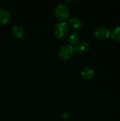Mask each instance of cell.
<instances>
[{
	"mask_svg": "<svg viewBox=\"0 0 120 121\" xmlns=\"http://www.w3.org/2000/svg\"><path fill=\"white\" fill-rule=\"evenodd\" d=\"M54 13L58 20L64 21L69 16V9L66 4L60 3L55 6L54 9Z\"/></svg>",
	"mask_w": 120,
	"mask_h": 121,
	"instance_id": "1",
	"label": "cell"
},
{
	"mask_svg": "<svg viewBox=\"0 0 120 121\" xmlns=\"http://www.w3.org/2000/svg\"><path fill=\"white\" fill-rule=\"evenodd\" d=\"M69 30V24L65 21H61L55 25L54 32L57 38L62 39L68 34Z\"/></svg>",
	"mask_w": 120,
	"mask_h": 121,
	"instance_id": "2",
	"label": "cell"
},
{
	"mask_svg": "<svg viewBox=\"0 0 120 121\" xmlns=\"http://www.w3.org/2000/svg\"><path fill=\"white\" fill-rule=\"evenodd\" d=\"M75 54L74 46L71 45H64L60 48L58 51V56L62 60H69Z\"/></svg>",
	"mask_w": 120,
	"mask_h": 121,
	"instance_id": "3",
	"label": "cell"
},
{
	"mask_svg": "<svg viewBox=\"0 0 120 121\" xmlns=\"http://www.w3.org/2000/svg\"><path fill=\"white\" fill-rule=\"evenodd\" d=\"M111 35V31L109 28L105 26H100L94 30V35L96 39L99 40H104L108 39Z\"/></svg>",
	"mask_w": 120,
	"mask_h": 121,
	"instance_id": "4",
	"label": "cell"
},
{
	"mask_svg": "<svg viewBox=\"0 0 120 121\" xmlns=\"http://www.w3.org/2000/svg\"><path fill=\"white\" fill-rule=\"evenodd\" d=\"M90 49V45L86 42H80L78 45L74 47L75 53L83 54L88 52Z\"/></svg>",
	"mask_w": 120,
	"mask_h": 121,
	"instance_id": "5",
	"label": "cell"
},
{
	"mask_svg": "<svg viewBox=\"0 0 120 121\" xmlns=\"http://www.w3.org/2000/svg\"><path fill=\"white\" fill-rule=\"evenodd\" d=\"M68 24L73 29H74V30H79V29H81L83 27V23L82 20L80 19L79 18L74 17V18H71L69 21V23Z\"/></svg>",
	"mask_w": 120,
	"mask_h": 121,
	"instance_id": "6",
	"label": "cell"
},
{
	"mask_svg": "<svg viewBox=\"0 0 120 121\" xmlns=\"http://www.w3.org/2000/svg\"><path fill=\"white\" fill-rule=\"evenodd\" d=\"M68 40L71 45L76 46L81 42V36L76 31H73L69 34Z\"/></svg>",
	"mask_w": 120,
	"mask_h": 121,
	"instance_id": "7",
	"label": "cell"
},
{
	"mask_svg": "<svg viewBox=\"0 0 120 121\" xmlns=\"http://www.w3.org/2000/svg\"><path fill=\"white\" fill-rule=\"evenodd\" d=\"M12 33L15 38L18 39H22L25 35V31L22 27L15 25L12 27Z\"/></svg>",
	"mask_w": 120,
	"mask_h": 121,
	"instance_id": "8",
	"label": "cell"
},
{
	"mask_svg": "<svg viewBox=\"0 0 120 121\" xmlns=\"http://www.w3.org/2000/svg\"><path fill=\"white\" fill-rule=\"evenodd\" d=\"M10 13L9 11L4 9V8H0V23L4 24L6 23L10 20Z\"/></svg>",
	"mask_w": 120,
	"mask_h": 121,
	"instance_id": "9",
	"label": "cell"
},
{
	"mask_svg": "<svg viewBox=\"0 0 120 121\" xmlns=\"http://www.w3.org/2000/svg\"><path fill=\"white\" fill-rule=\"evenodd\" d=\"M81 75L86 79H91L95 75V71L92 67H86L82 70Z\"/></svg>",
	"mask_w": 120,
	"mask_h": 121,
	"instance_id": "10",
	"label": "cell"
},
{
	"mask_svg": "<svg viewBox=\"0 0 120 121\" xmlns=\"http://www.w3.org/2000/svg\"><path fill=\"white\" fill-rule=\"evenodd\" d=\"M111 36L112 40H114L117 43H120V26L114 28V30L111 33Z\"/></svg>",
	"mask_w": 120,
	"mask_h": 121,
	"instance_id": "11",
	"label": "cell"
},
{
	"mask_svg": "<svg viewBox=\"0 0 120 121\" xmlns=\"http://www.w3.org/2000/svg\"><path fill=\"white\" fill-rule=\"evenodd\" d=\"M62 117H63L64 119H67V118H69V113H65L62 116Z\"/></svg>",
	"mask_w": 120,
	"mask_h": 121,
	"instance_id": "12",
	"label": "cell"
}]
</instances>
